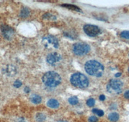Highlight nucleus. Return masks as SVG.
Wrapping results in <instances>:
<instances>
[{
    "instance_id": "1",
    "label": "nucleus",
    "mask_w": 129,
    "mask_h": 122,
    "mask_svg": "<svg viewBox=\"0 0 129 122\" xmlns=\"http://www.w3.org/2000/svg\"><path fill=\"white\" fill-rule=\"evenodd\" d=\"M85 69L88 74L95 77H101L104 72L103 66L94 60L87 61L85 64Z\"/></svg>"
},
{
    "instance_id": "2",
    "label": "nucleus",
    "mask_w": 129,
    "mask_h": 122,
    "mask_svg": "<svg viewBox=\"0 0 129 122\" xmlns=\"http://www.w3.org/2000/svg\"><path fill=\"white\" fill-rule=\"evenodd\" d=\"M45 86L49 87H56L61 82V77L55 71H48L42 77Z\"/></svg>"
},
{
    "instance_id": "3",
    "label": "nucleus",
    "mask_w": 129,
    "mask_h": 122,
    "mask_svg": "<svg viewBox=\"0 0 129 122\" xmlns=\"http://www.w3.org/2000/svg\"><path fill=\"white\" fill-rule=\"evenodd\" d=\"M71 82L74 86L79 88H86L89 84L88 79L85 75L80 73H74L71 77Z\"/></svg>"
},
{
    "instance_id": "4",
    "label": "nucleus",
    "mask_w": 129,
    "mask_h": 122,
    "mask_svg": "<svg viewBox=\"0 0 129 122\" xmlns=\"http://www.w3.org/2000/svg\"><path fill=\"white\" fill-rule=\"evenodd\" d=\"M123 84L118 79H111L107 84V89L108 92L113 95L121 93Z\"/></svg>"
},
{
    "instance_id": "5",
    "label": "nucleus",
    "mask_w": 129,
    "mask_h": 122,
    "mask_svg": "<svg viewBox=\"0 0 129 122\" xmlns=\"http://www.w3.org/2000/svg\"><path fill=\"white\" fill-rule=\"evenodd\" d=\"M90 50V48L87 44L78 42L75 43L72 46V51L75 55L78 56H83L88 53Z\"/></svg>"
},
{
    "instance_id": "6",
    "label": "nucleus",
    "mask_w": 129,
    "mask_h": 122,
    "mask_svg": "<svg viewBox=\"0 0 129 122\" xmlns=\"http://www.w3.org/2000/svg\"><path fill=\"white\" fill-rule=\"evenodd\" d=\"M42 44L46 48L52 49V48H59V41L56 37L49 35L42 39Z\"/></svg>"
},
{
    "instance_id": "7",
    "label": "nucleus",
    "mask_w": 129,
    "mask_h": 122,
    "mask_svg": "<svg viewBox=\"0 0 129 122\" xmlns=\"http://www.w3.org/2000/svg\"><path fill=\"white\" fill-rule=\"evenodd\" d=\"M83 30L87 35L90 37H95L101 32V30L98 26L93 25H85L83 26Z\"/></svg>"
},
{
    "instance_id": "8",
    "label": "nucleus",
    "mask_w": 129,
    "mask_h": 122,
    "mask_svg": "<svg viewBox=\"0 0 129 122\" xmlns=\"http://www.w3.org/2000/svg\"><path fill=\"white\" fill-rule=\"evenodd\" d=\"M1 32L3 37L7 40H11L14 35V30L12 28L6 25L1 26Z\"/></svg>"
},
{
    "instance_id": "9",
    "label": "nucleus",
    "mask_w": 129,
    "mask_h": 122,
    "mask_svg": "<svg viewBox=\"0 0 129 122\" xmlns=\"http://www.w3.org/2000/svg\"><path fill=\"white\" fill-rule=\"evenodd\" d=\"M47 62L50 65H55L57 63L61 60V56L57 52H54L47 55Z\"/></svg>"
},
{
    "instance_id": "10",
    "label": "nucleus",
    "mask_w": 129,
    "mask_h": 122,
    "mask_svg": "<svg viewBox=\"0 0 129 122\" xmlns=\"http://www.w3.org/2000/svg\"><path fill=\"white\" fill-rule=\"evenodd\" d=\"M2 72L3 74L6 75L7 76L14 77L17 73V70H16V68L13 65L8 64L2 69Z\"/></svg>"
},
{
    "instance_id": "11",
    "label": "nucleus",
    "mask_w": 129,
    "mask_h": 122,
    "mask_svg": "<svg viewBox=\"0 0 129 122\" xmlns=\"http://www.w3.org/2000/svg\"><path fill=\"white\" fill-rule=\"evenodd\" d=\"M47 106L52 109H57L59 107V103L55 99H50L47 102Z\"/></svg>"
},
{
    "instance_id": "12",
    "label": "nucleus",
    "mask_w": 129,
    "mask_h": 122,
    "mask_svg": "<svg viewBox=\"0 0 129 122\" xmlns=\"http://www.w3.org/2000/svg\"><path fill=\"white\" fill-rule=\"evenodd\" d=\"M108 118L109 120L112 122H116L119 120V115L117 112H112L109 114L108 116Z\"/></svg>"
},
{
    "instance_id": "13",
    "label": "nucleus",
    "mask_w": 129,
    "mask_h": 122,
    "mask_svg": "<svg viewBox=\"0 0 129 122\" xmlns=\"http://www.w3.org/2000/svg\"><path fill=\"white\" fill-rule=\"evenodd\" d=\"M30 100L34 104H39L41 102V98L38 95H32L30 96Z\"/></svg>"
},
{
    "instance_id": "14",
    "label": "nucleus",
    "mask_w": 129,
    "mask_h": 122,
    "mask_svg": "<svg viewBox=\"0 0 129 122\" xmlns=\"http://www.w3.org/2000/svg\"><path fill=\"white\" fill-rule=\"evenodd\" d=\"M61 7H65L67 8V9H71V10H75V11H77V12H81L80 8L76 6V5H74L67 4H67L61 5Z\"/></svg>"
},
{
    "instance_id": "15",
    "label": "nucleus",
    "mask_w": 129,
    "mask_h": 122,
    "mask_svg": "<svg viewBox=\"0 0 129 122\" xmlns=\"http://www.w3.org/2000/svg\"><path fill=\"white\" fill-rule=\"evenodd\" d=\"M30 15V10L28 8H23L20 12V17L23 18H27Z\"/></svg>"
},
{
    "instance_id": "16",
    "label": "nucleus",
    "mask_w": 129,
    "mask_h": 122,
    "mask_svg": "<svg viewBox=\"0 0 129 122\" xmlns=\"http://www.w3.org/2000/svg\"><path fill=\"white\" fill-rule=\"evenodd\" d=\"M36 120L37 122H44L46 120V116L43 113H37L36 115Z\"/></svg>"
},
{
    "instance_id": "17",
    "label": "nucleus",
    "mask_w": 129,
    "mask_h": 122,
    "mask_svg": "<svg viewBox=\"0 0 129 122\" xmlns=\"http://www.w3.org/2000/svg\"><path fill=\"white\" fill-rule=\"evenodd\" d=\"M69 103L71 104L72 105H77L79 102V100H78V98L76 97V96H72V97L69 98Z\"/></svg>"
},
{
    "instance_id": "18",
    "label": "nucleus",
    "mask_w": 129,
    "mask_h": 122,
    "mask_svg": "<svg viewBox=\"0 0 129 122\" xmlns=\"http://www.w3.org/2000/svg\"><path fill=\"white\" fill-rule=\"evenodd\" d=\"M120 36L125 39H129V31H123L120 34Z\"/></svg>"
},
{
    "instance_id": "19",
    "label": "nucleus",
    "mask_w": 129,
    "mask_h": 122,
    "mask_svg": "<svg viewBox=\"0 0 129 122\" xmlns=\"http://www.w3.org/2000/svg\"><path fill=\"white\" fill-rule=\"evenodd\" d=\"M95 101L94 98H90L87 101V105L88 107H93L95 105Z\"/></svg>"
},
{
    "instance_id": "20",
    "label": "nucleus",
    "mask_w": 129,
    "mask_h": 122,
    "mask_svg": "<svg viewBox=\"0 0 129 122\" xmlns=\"http://www.w3.org/2000/svg\"><path fill=\"white\" fill-rule=\"evenodd\" d=\"M22 86V82L21 81H20L19 80H16V81L14 82V86L16 88H19L21 86Z\"/></svg>"
},
{
    "instance_id": "21",
    "label": "nucleus",
    "mask_w": 129,
    "mask_h": 122,
    "mask_svg": "<svg viewBox=\"0 0 129 122\" xmlns=\"http://www.w3.org/2000/svg\"><path fill=\"white\" fill-rule=\"evenodd\" d=\"M43 18H45V19H56V18L55 16H52V14H50V13H47L43 16Z\"/></svg>"
},
{
    "instance_id": "22",
    "label": "nucleus",
    "mask_w": 129,
    "mask_h": 122,
    "mask_svg": "<svg viewBox=\"0 0 129 122\" xmlns=\"http://www.w3.org/2000/svg\"><path fill=\"white\" fill-rule=\"evenodd\" d=\"M88 121L89 122H98V119L96 116H91L88 119Z\"/></svg>"
},
{
    "instance_id": "23",
    "label": "nucleus",
    "mask_w": 129,
    "mask_h": 122,
    "mask_svg": "<svg viewBox=\"0 0 129 122\" xmlns=\"http://www.w3.org/2000/svg\"><path fill=\"white\" fill-rule=\"evenodd\" d=\"M96 114L98 116H100V117H101V116H103L104 115V112L102 110H99V109H98Z\"/></svg>"
},
{
    "instance_id": "24",
    "label": "nucleus",
    "mask_w": 129,
    "mask_h": 122,
    "mask_svg": "<svg viewBox=\"0 0 129 122\" xmlns=\"http://www.w3.org/2000/svg\"><path fill=\"white\" fill-rule=\"evenodd\" d=\"M124 96H125V98L126 99L129 100V90L126 91L125 92V94H124Z\"/></svg>"
},
{
    "instance_id": "25",
    "label": "nucleus",
    "mask_w": 129,
    "mask_h": 122,
    "mask_svg": "<svg viewBox=\"0 0 129 122\" xmlns=\"http://www.w3.org/2000/svg\"><path fill=\"white\" fill-rule=\"evenodd\" d=\"M100 98V100L104 101L105 100V95H100V98Z\"/></svg>"
},
{
    "instance_id": "26",
    "label": "nucleus",
    "mask_w": 129,
    "mask_h": 122,
    "mask_svg": "<svg viewBox=\"0 0 129 122\" xmlns=\"http://www.w3.org/2000/svg\"><path fill=\"white\" fill-rule=\"evenodd\" d=\"M24 91H25V92L26 93H28L30 91V88L28 87H25V89H24Z\"/></svg>"
},
{
    "instance_id": "27",
    "label": "nucleus",
    "mask_w": 129,
    "mask_h": 122,
    "mask_svg": "<svg viewBox=\"0 0 129 122\" xmlns=\"http://www.w3.org/2000/svg\"><path fill=\"white\" fill-rule=\"evenodd\" d=\"M121 75V73H116V75H115V77H120Z\"/></svg>"
},
{
    "instance_id": "28",
    "label": "nucleus",
    "mask_w": 129,
    "mask_h": 122,
    "mask_svg": "<svg viewBox=\"0 0 129 122\" xmlns=\"http://www.w3.org/2000/svg\"><path fill=\"white\" fill-rule=\"evenodd\" d=\"M58 122H67V121H64V120H59L58 121Z\"/></svg>"
},
{
    "instance_id": "29",
    "label": "nucleus",
    "mask_w": 129,
    "mask_h": 122,
    "mask_svg": "<svg viewBox=\"0 0 129 122\" xmlns=\"http://www.w3.org/2000/svg\"><path fill=\"white\" fill-rule=\"evenodd\" d=\"M128 71H129V68H128Z\"/></svg>"
}]
</instances>
